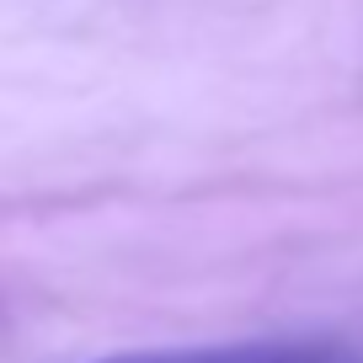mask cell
I'll list each match as a JSON object with an SVG mask.
<instances>
[{
    "label": "cell",
    "instance_id": "cell-1",
    "mask_svg": "<svg viewBox=\"0 0 363 363\" xmlns=\"http://www.w3.org/2000/svg\"><path fill=\"white\" fill-rule=\"evenodd\" d=\"M102 363H337L331 347L315 342H240V347H177V352H128Z\"/></svg>",
    "mask_w": 363,
    "mask_h": 363
}]
</instances>
